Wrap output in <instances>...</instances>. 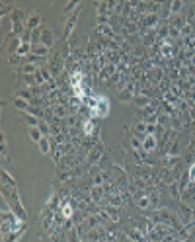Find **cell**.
Instances as JSON below:
<instances>
[{
  "label": "cell",
  "instance_id": "obj_1",
  "mask_svg": "<svg viewBox=\"0 0 195 242\" xmlns=\"http://www.w3.org/2000/svg\"><path fill=\"white\" fill-rule=\"evenodd\" d=\"M107 112H109V102L105 98H98V104L92 109V113L94 115H107Z\"/></svg>",
  "mask_w": 195,
  "mask_h": 242
},
{
  "label": "cell",
  "instance_id": "obj_2",
  "mask_svg": "<svg viewBox=\"0 0 195 242\" xmlns=\"http://www.w3.org/2000/svg\"><path fill=\"white\" fill-rule=\"evenodd\" d=\"M142 149H144V150H154V149H156V139H154V135H144Z\"/></svg>",
  "mask_w": 195,
  "mask_h": 242
},
{
  "label": "cell",
  "instance_id": "obj_3",
  "mask_svg": "<svg viewBox=\"0 0 195 242\" xmlns=\"http://www.w3.org/2000/svg\"><path fill=\"white\" fill-rule=\"evenodd\" d=\"M30 137L33 139L35 143H39V141H41V139L45 137V135L41 133V129H39V127H31V129H30Z\"/></svg>",
  "mask_w": 195,
  "mask_h": 242
},
{
  "label": "cell",
  "instance_id": "obj_4",
  "mask_svg": "<svg viewBox=\"0 0 195 242\" xmlns=\"http://www.w3.org/2000/svg\"><path fill=\"white\" fill-rule=\"evenodd\" d=\"M31 51H33L35 55H47V45H43V43H39V45H37V43H33Z\"/></svg>",
  "mask_w": 195,
  "mask_h": 242
},
{
  "label": "cell",
  "instance_id": "obj_5",
  "mask_svg": "<svg viewBox=\"0 0 195 242\" xmlns=\"http://www.w3.org/2000/svg\"><path fill=\"white\" fill-rule=\"evenodd\" d=\"M49 78H51V74H49L47 70H37V72H35V80H37L39 84L45 82V80H49Z\"/></svg>",
  "mask_w": 195,
  "mask_h": 242
},
{
  "label": "cell",
  "instance_id": "obj_6",
  "mask_svg": "<svg viewBox=\"0 0 195 242\" xmlns=\"http://www.w3.org/2000/svg\"><path fill=\"white\" fill-rule=\"evenodd\" d=\"M39 149H41V152H49V150H51V145H49V139L47 137H43L41 141H39Z\"/></svg>",
  "mask_w": 195,
  "mask_h": 242
},
{
  "label": "cell",
  "instance_id": "obj_7",
  "mask_svg": "<svg viewBox=\"0 0 195 242\" xmlns=\"http://www.w3.org/2000/svg\"><path fill=\"white\" fill-rule=\"evenodd\" d=\"M14 106H16L18 109H26L27 107V100H24V98H16V100H14Z\"/></svg>",
  "mask_w": 195,
  "mask_h": 242
},
{
  "label": "cell",
  "instance_id": "obj_8",
  "mask_svg": "<svg viewBox=\"0 0 195 242\" xmlns=\"http://www.w3.org/2000/svg\"><path fill=\"white\" fill-rule=\"evenodd\" d=\"M43 45H51V43H53V35H51V31H47V29H45V31H43Z\"/></svg>",
  "mask_w": 195,
  "mask_h": 242
},
{
  "label": "cell",
  "instance_id": "obj_9",
  "mask_svg": "<svg viewBox=\"0 0 195 242\" xmlns=\"http://www.w3.org/2000/svg\"><path fill=\"white\" fill-rule=\"evenodd\" d=\"M100 33H104V35H109V37H111V35H113V31H111V29H109V26H107V24H100Z\"/></svg>",
  "mask_w": 195,
  "mask_h": 242
},
{
  "label": "cell",
  "instance_id": "obj_10",
  "mask_svg": "<svg viewBox=\"0 0 195 242\" xmlns=\"http://www.w3.org/2000/svg\"><path fill=\"white\" fill-rule=\"evenodd\" d=\"M105 211L109 213V217L113 219V221H117V219H119V209H115V207H107Z\"/></svg>",
  "mask_w": 195,
  "mask_h": 242
},
{
  "label": "cell",
  "instance_id": "obj_11",
  "mask_svg": "<svg viewBox=\"0 0 195 242\" xmlns=\"http://www.w3.org/2000/svg\"><path fill=\"white\" fill-rule=\"evenodd\" d=\"M146 127H148L146 121H144V123H137V125H135V131H137V133H146Z\"/></svg>",
  "mask_w": 195,
  "mask_h": 242
},
{
  "label": "cell",
  "instance_id": "obj_12",
  "mask_svg": "<svg viewBox=\"0 0 195 242\" xmlns=\"http://www.w3.org/2000/svg\"><path fill=\"white\" fill-rule=\"evenodd\" d=\"M30 49H31L30 43H24V45H20V47H18V55H26Z\"/></svg>",
  "mask_w": 195,
  "mask_h": 242
},
{
  "label": "cell",
  "instance_id": "obj_13",
  "mask_svg": "<svg viewBox=\"0 0 195 242\" xmlns=\"http://www.w3.org/2000/svg\"><path fill=\"white\" fill-rule=\"evenodd\" d=\"M63 217H67V219L72 217V207H70V205H64V207H63Z\"/></svg>",
  "mask_w": 195,
  "mask_h": 242
},
{
  "label": "cell",
  "instance_id": "obj_14",
  "mask_svg": "<svg viewBox=\"0 0 195 242\" xmlns=\"http://www.w3.org/2000/svg\"><path fill=\"white\" fill-rule=\"evenodd\" d=\"M26 121H27V123H30V125H31V127H37V125H39V121H37V119H35V117H33V115H26Z\"/></svg>",
  "mask_w": 195,
  "mask_h": 242
},
{
  "label": "cell",
  "instance_id": "obj_15",
  "mask_svg": "<svg viewBox=\"0 0 195 242\" xmlns=\"http://www.w3.org/2000/svg\"><path fill=\"white\" fill-rule=\"evenodd\" d=\"M37 21H39V16H37V14H33L31 20L27 21V27H35V26H37Z\"/></svg>",
  "mask_w": 195,
  "mask_h": 242
},
{
  "label": "cell",
  "instance_id": "obj_16",
  "mask_svg": "<svg viewBox=\"0 0 195 242\" xmlns=\"http://www.w3.org/2000/svg\"><path fill=\"white\" fill-rule=\"evenodd\" d=\"M100 154H102V152H100V149H94V150H92V154H90V160H92V162H94V160H98V158H100Z\"/></svg>",
  "mask_w": 195,
  "mask_h": 242
},
{
  "label": "cell",
  "instance_id": "obj_17",
  "mask_svg": "<svg viewBox=\"0 0 195 242\" xmlns=\"http://www.w3.org/2000/svg\"><path fill=\"white\" fill-rule=\"evenodd\" d=\"M39 69L37 67H35V64H26V67H24V72H37Z\"/></svg>",
  "mask_w": 195,
  "mask_h": 242
},
{
  "label": "cell",
  "instance_id": "obj_18",
  "mask_svg": "<svg viewBox=\"0 0 195 242\" xmlns=\"http://www.w3.org/2000/svg\"><path fill=\"white\" fill-rule=\"evenodd\" d=\"M37 127L41 129V133H43V135H47V133H49V127H47V125H45V123H43V121H39V125H37Z\"/></svg>",
  "mask_w": 195,
  "mask_h": 242
},
{
  "label": "cell",
  "instance_id": "obj_19",
  "mask_svg": "<svg viewBox=\"0 0 195 242\" xmlns=\"http://www.w3.org/2000/svg\"><path fill=\"white\" fill-rule=\"evenodd\" d=\"M189 180H191V182H195V164L189 168Z\"/></svg>",
  "mask_w": 195,
  "mask_h": 242
},
{
  "label": "cell",
  "instance_id": "obj_20",
  "mask_svg": "<svg viewBox=\"0 0 195 242\" xmlns=\"http://www.w3.org/2000/svg\"><path fill=\"white\" fill-rule=\"evenodd\" d=\"M78 104H80V102H78V98H74V100L70 102V107H72V109H78Z\"/></svg>",
  "mask_w": 195,
  "mask_h": 242
},
{
  "label": "cell",
  "instance_id": "obj_21",
  "mask_svg": "<svg viewBox=\"0 0 195 242\" xmlns=\"http://www.w3.org/2000/svg\"><path fill=\"white\" fill-rule=\"evenodd\" d=\"M135 102H137V104H141V106H142V104H146L148 100H146V98H135Z\"/></svg>",
  "mask_w": 195,
  "mask_h": 242
},
{
  "label": "cell",
  "instance_id": "obj_22",
  "mask_svg": "<svg viewBox=\"0 0 195 242\" xmlns=\"http://www.w3.org/2000/svg\"><path fill=\"white\" fill-rule=\"evenodd\" d=\"M84 131H86V133H92V123H90V121L84 125Z\"/></svg>",
  "mask_w": 195,
  "mask_h": 242
},
{
  "label": "cell",
  "instance_id": "obj_23",
  "mask_svg": "<svg viewBox=\"0 0 195 242\" xmlns=\"http://www.w3.org/2000/svg\"><path fill=\"white\" fill-rule=\"evenodd\" d=\"M164 98H166V100H168V102H174V100H176V98H174V94H170V92H168V94H166V96H164Z\"/></svg>",
  "mask_w": 195,
  "mask_h": 242
},
{
  "label": "cell",
  "instance_id": "obj_24",
  "mask_svg": "<svg viewBox=\"0 0 195 242\" xmlns=\"http://www.w3.org/2000/svg\"><path fill=\"white\" fill-rule=\"evenodd\" d=\"M20 98H24V100H27V98H30V92H27V90H26V92H21V94H20Z\"/></svg>",
  "mask_w": 195,
  "mask_h": 242
},
{
  "label": "cell",
  "instance_id": "obj_25",
  "mask_svg": "<svg viewBox=\"0 0 195 242\" xmlns=\"http://www.w3.org/2000/svg\"><path fill=\"white\" fill-rule=\"evenodd\" d=\"M178 8H182V4H179V2H174V4H172V10H174V12H176Z\"/></svg>",
  "mask_w": 195,
  "mask_h": 242
},
{
  "label": "cell",
  "instance_id": "obj_26",
  "mask_svg": "<svg viewBox=\"0 0 195 242\" xmlns=\"http://www.w3.org/2000/svg\"><path fill=\"white\" fill-rule=\"evenodd\" d=\"M139 205H141V207H146V205H148V201H146V199H144V197H142V199L139 201Z\"/></svg>",
  "mask_w": 195,
  "mask_h": 242
},
{
  "label": "cell",
  "instance_id": "obj_27",
  "mask_svg": "<svg viewBox=\"0 0 195 242\" xmlns=\"http://www.w3.org/2000/svg\"><path fill=\"white\" fill-rule=\"evenodd\" d=\"M133 146H135V149H141V143L137 141V139H133Z\"/></svg>",
  "mask_w": 195,
  "mask_h": 242
}]
</instances>
